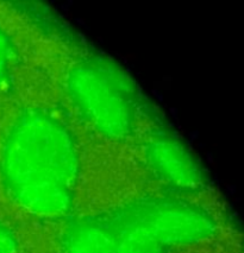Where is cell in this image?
Listing matches in <instances>:
<instances>
[{"label": "cell", "instance_id": "2", "mask_svg": "<svg viewBox=\"0 0 244 253\" xmlns=\"http://www.w3.org/2000/svg\"><path fill=\"white\" fill-rule=\"evenodd\" d=\"M70 104L82 122L112 140L134 137L143 116V102L130 75L101 56L75 62L66 79Z\"/></svg>", "mask_w": 244, "mask_h": 253}, {"label": "cell", "instance_id": "8", "mask_svg": "<svg viewBox=\"0 0 244 253\" xmlns=\"http://www.w3.org/2000/svg\"><path fill=\"white\" fill-rule=\"evenodd\" d=\"M18 240L14 232L0 221V253H17Z\"/></svg>", "mask_w": 244, "mask_h": 253}, {"label": "cell", "instance_id": "7", "mask_svg": "<svg viewBox=\"0 0 244 253\" xmlns=\"http://www.w3.org/2000/svg\"><path fill=\"white\" fill-rule=\"evenodd\" d=\"M16 51L14 44L10 36L2 29H0V92L6 86L11 73Z\"/></svg>", "mask_w": 244, "mask_h": 253}, {"label": "cell", "instance_id": "1", "mask_svg": "<svg viewBox=\"0 0 244 253\" xmlns=\"http://www.w3.org/2000/svg\"><path fill=\"white\" fill-rule=\"evenodd\" d=\"M80 152L70 126L48 108H26L2 143L0 176L8 198L36 216L56 219L73 207Z\"/></svg>", "mask_w": 244, "mask_h": 253}, {"label": "cell", "instance_id": "4", "mask_svg": "<svg viewBox=\"0 0 244 253\" xmlns=\"http://www.w3.org/2000/svg\"><path fill=\"white\" fill-rule=\"evenodd\" d=\"M149 169L161 182L182 192H198L206 185L204 170L192 152L178 137L155 130L144 142Z\"/></svg>", "mask_w": 244, "mask_h": 253}, {"label": "cell", "instance_id": "5", "mask_svg": "<svg viewBox=\"0 0 244 253\" xmlns=\"http://www.w3.org/2000/svg\"><path fill=\"white\" fill-rule=\"evenodd\" d=\"M114 246L116 227L110 215L76 219L60 238L61 253H114Z\"/></svg>", "mask_w": 244, "mask_h": 253}, {"label": "cell", "instance_id": "3", "mask_svg": "<svg viewBox=\"0 0 244 253\" xmlns=\"http://www.w3.org/2000/svg\"><path fill=\"white\" fill-rule=\"evenodd\" d=\"M123 211L151 232L166 247L193 245L216 234L217 222L201 206L176 198H148Z\"/></svg>", "mask_w": 244, "mask_h": 253}, {"label": "cell", "instance_id": "6", "mask_svg": "<svg viewBox=\"0 0 244 253\" xmlns=\"http://www.w3.org/2000/svg\"><path fill=\"white\" fill-rule=\"evenodd\" d=\"M116 227L114 253H167L166 247L149 229L118 210L111 214Z\"/></svg>", "mask_w": 244, "mask_h": 253}]
</instances>
